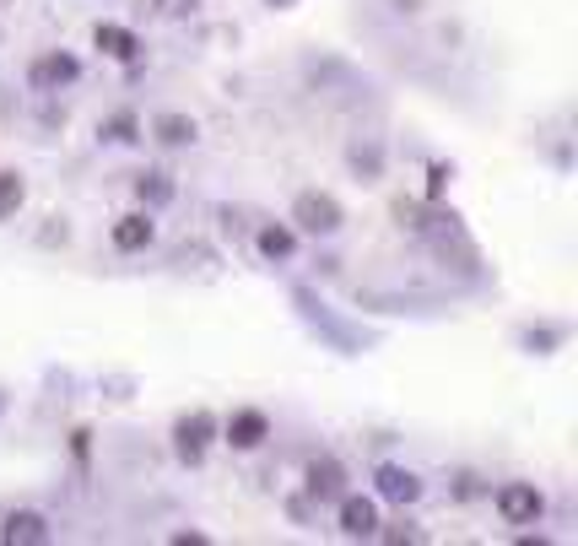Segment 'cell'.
<instances>
[{
  "mask_svg": "<svg viewBox=\"0 0 578 546\" xmlns=\"http://www.w3.org/2000/svg\"><path fill=\"white\" fill-rule=\"evenodd\" d=\"M497 514H503V525H535L546 514V498L530 482H503L497 487Z\"/></svg>",
  "mask_w": 578,
  "mask_h": 546,
  "instance_id": "cell-1",
  "label": "cell"
},
{
  "mask_svg": "<svg viewBox=\"0 0 578 546\" xmlns=\"http://www.w3.org/2000/svg\"><path fill=\"white\" fill-rule=\"evenodd\" d=\"M292 217H298V228H308V233H335L341 228V206L330 201V195H298V206H292Z\"/></svg>",
  "mask_w": 578,
  "mask_h": 546,
  "instance_id": "cell-2",
  "label": "cell"
},
{
  "mask_svg": "<svg viewBox=\"0 0 578 546\" xmlns=\"http://www.w3.org/2000/svg\"><path fill=\"white\" fill-rule=\"evenodd\" d=\"M0 541L6 546H44L49 541V519L33 514V509H17L6 519V530H0Z\"/></svg>",
  "mask_w": 578,
  "mask_h": 546,
  "instance_id": "cell-3",
  "label": "cell"
},
{
  "mask_svg": "<svg viewBox=\"0 0 578 546\" xmlns=\"http://www.w3.org/2000/svg\"><path fill=\"white\" fill-rule=\"evenodd\" d=\"M76 71H82V65H76L71 55H44V60L33 65V87L38 92H55L65 82H76Z\"/></svg>",
  "mask_w": 578,
  "mask_h": 546,
  "instance_id": "cell-4",
  "label": "cell"
},
{
  "mask_svg": "<svg viewBox=\"0 0 578 546\" xmlns=\"http://www.w3.org/2000/svg\"><path fill=\"white\" fill-rule=\"evenodd\" d=\"M373 482H379V492L389 503H416V498H422V482H416L411 471H400V465H379Z\"/></svg>",
  "mask_w": 578,
  "mask_h": 546,
  "instance_id": "cell-5",
  "label": "cell"
},
{
  "mask_svg": "<svg viewBox=\"0 0 578 546\" xmlns=\"http://www.w3.org/2000/svg\"><path fill=\"white\" fill-rule=\"evenodd\" d=\"M173 438H179V460H200V455H206V438H211V417H206V411H195V417H184L179 422V433H173Z\"/></svg>",
  "mask_w": 578,
  "mask_h": 546,
  "instance_id": "cell-6",
  "label": "cell"
},
{
  "mask_svg": "<svg viewBox=\"0 0 578 546\" xmlns=\"http://www.w3.org/2000/svg\"><path fill=\"white\" fill-rule=\"evenodd\" d=\"M265 433H271L265 411H238V417L227 422V444H233V449H254V444H265Z\"/></svg>",
  "mask_w": 578,
  "mask_h": 546,
  "instance_id": "cell-7",
  "label": "cell"
},
{
  "mask_svg": "<svg viewBox=\"0 0 578 546\" xmlns=\"http://www.w3.org/2000/svg\"><path fill=\"white\" fill-rule=\"evenodd\" d=\"M341 530H346V536H373V530H379V509H373V498H341Z\"/></svg>",
  "mask_w": 578,
  "mask_h": 546,
  "instance_id": "cell-8",
  "label": "cell"
},
{
  "mask_svg": "<svg viewBox=\"0 0 578 546\" xmlns=\"http://www.w3.org/2000/svg\"><path fill=\"white\" fill-rule=\"evenodd\" d=\"M92 38H98V49H103V55H109V60H136V33H130V28H114V22H103V28L98 33H92Z\"/></svg>",
  "mask_w": 578,
  "mask_h": 546,
  "instance_id": "cell-9",
  "label": "cell"
},
{
  "mask_svg": "<svg viewBox=\"0 0 578 546\" xmlns=\"http://www.w3.org/2000/svg\"><path fill=\"white\" fill-rule=\"evenodd\" d=\"M146 244H152V222L146 217H119L114 222V249L130 255V249H146Z\"/></svg>",
  "mask_w": 578,
  "mask_h": 546,
  "instance_id": "cell-10",
  "label": "cell"
},
{
  "mask_svg": "<svg viewBox=\"0 0 578 546\" xmlns=\"http://www.w3.org/2000/svg\"><path fill=\"white\" fill-rule=\"evenodd\" d=\"M341 482H346V476H341V465H335V460H314V465H308V487H314L319 498H341Z\"/></svg>",
  "mask_w": 578,
  "mask_h": 546,
  "instance_id": "cell-11",
  "label": "cell"
},
{
  "mask_svg": "<svg viewBox=\"0 0 578 546\" xmlns=\"http://www.w3.org/2000/svg\"><path fill=\"white\" fill-rule=\"evenodd\" d=\"M157 141H163V146H184V141H195V119H184V114H163V119H157Z\"/></svg>",
  "mask_w": 578,
  "mask_h": 546,
  "instance_id": "cell-12",
  "label": "cell"
},
{
  "mask_svg": "<svg viewBox=\"0 0 578 546\" xmlns=\"http://www.w3.org/2000/svg\"><path fill=\"white\" fill-rule=\"evenodd\" d=\"M260 255H265V260H287V255H292V233H287V228H265V233H260Z\"/></svg>",
  "mask_w": 578,
  "mask_h": 546,
  "instance_id": "cell-13",
  "label": "cell"
},
{
  "mask_svg": "<svg viewBox=\"0 0 578 546\" xmlns=\"http://www.w3.org/2000/svg\"><path fill=\"white\" fill-rule=\"evenodd\" d=\"M22 179L17 173H0V217H17V206H22Z\"/></svg>",
  "mask_w": 578,
  "mask_h": 546,
  "instance_id": "cell-14",
  "label": "cell"
},
{
  "mask_svg": "<svg viewBox=\"0 0 578 546\" xmlns=\"http://www.w3.org/2000/svg\"><path fill=\"white\" fill-rule=\"evenodd\" d=\"M173 195V184H168V173H141V201H152V206H163Z\"/></svg>",
  "mask_w": 578,
  "mask_h": 546,
  "instance_id": "cell-15",
  "label": "cell"
},
{
  "mask_svg": "<svg viewBox=\"0 0 578 546\" xmlns=\"http://www.w3.org/2000/svg\"><path fill=\"white\" fill-rule=\"evenodd\" d=\"M195 6H200V0H157V11H163V17H190Z\"/></svg>",
  "mask_w": 578,
  "mask_h": 546,
  "instance_id": "cell-16",
  "label": "cell"
},
{
  "mask_svg": "<svg viewBox=\"0 0 578 546\" xmlns=\"http://www.w3.org/2000/svg\"><path fill=\"white\" fill-rule=\"evenodd\" d=\"M271 6H298V0H271Z\"/></svg>",
  "mask_w": 578,
  "mask_h": 546,
  "instance_id": "cell-17",
  "label": "cell"
},
{
  "mask_svg": "<svg viewBox=\"0 0 578 546\" xmlns=\"http://www.w3.org/2000/svg\"><path fill=\"white\" fill-rule=\"evenodd\" d=\"M0 6H6V0H0Z\"/></svg>",
  "mask_w": 578,
  "mask_h": 546,
  "instance_id": "cell-18",
  "label": "cell"
}]
</instances>
